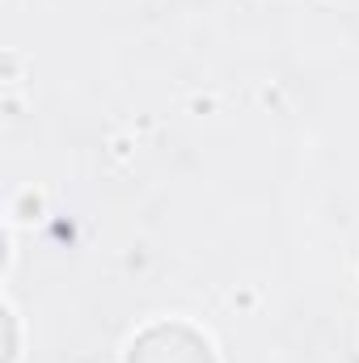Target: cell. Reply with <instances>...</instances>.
Wrapping results in <instances>:
<instances>
[{
	"label": "cell",
	"mask_w": 359,
	"mask_h": 363,
	"mask_svg": "<svg viewBox=\"0 0 359 363\" xmlns=\"http://www.w3.org/2000/svg\"><path fill=\"white\" fill-rule=\"evenodd\" d=\"M127 363H211V351L186 325H157L131 347Z\"/></svg>",
	"instance_id": "6da1fadb"
}]
</instances>
